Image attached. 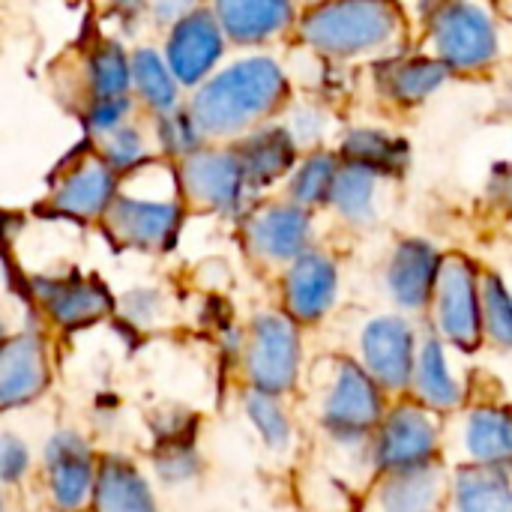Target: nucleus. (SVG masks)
<instances>
[{
    "label": "nucleus",
    "instance_id": "nucleus-13",
    "mask_svg": "<svg viewBox=\"0 0 512 512\" xmlns=\"http://www.w3.org/2000/svg\"><path fill=\"white\" fill-rule=\"evenodd\" d=\"M48 387L45 345L36 333L6 336L0 348V405L6 411L33 402Z\"/></svg>",
    "mask_w": 512,
    "mask_h": 512
},
{
    "label": "nucleus",
    "instance_id": "nucleus-14",
    "mask_svg": "<svg viewBox=\"0 0 512 512\" xmlns=\"http://www.w3.org/2000/svg\"><path fill=\"white\" fill-rule=\"evenodd\" d=\"M444 258L426 240H402L390 258L387 285L402 309H426L438 291Z\"/></svg>",
    "mask_w": 512,
    "mask_h": 512
},
{
    "label": "nucleus",
    "instance_id": "nucleus-7",
    "mask_svg": "<svg viewBox=\"0 0 512 512\" xmlns=\"http://www.w3.org/2000/svg\"><path fill=\"white\" fill-rule=\"evenodd\" d=\"M180 183L195 204L219 213H240L252 192L237 150H198L183 159Z\"/></svg>",
    "mask_w": 512,
    "mask_h": 512
},
{
    "label": "nucleus",
    "instance_id": "nucleus-34",
    "mask_svg": "<svg viewBox=\"0 0 512 512\" xmlns=\"http://www.w3.org/2000/svg\"><path fill=\"white\" fill-rule=\"evenodd\" d=\"M201 126L195 123L192 111H171L159 117V141L171 156H195L201 150Z\"/></svg>",
    "mask_w": 512,
    "mask_h": 512
},
{
    "label": "nucleus",
    "instance_id": "nucleus-29",
    "mask_svg": "<svg viewBox=\"0 0 512 512\" xmlns=\"http://www.w3.org/2000/svg\"><path fill=\"white\" fill-rule=\"evenodd\" d=\"M375 183H378V174H372L369 168L342 162L330 201L348 222L369 225L375 219Z\"/></svg>",
    "mask_w": 512,
    "mask_h": 512
},
{
    "label": "nucleus",
    "instance_id": "nucleus-30",
    "mask_svg": "<svg viewBox=\"0 0 512 512\" xmlns=\"http://www.w3.org/2000/svg\"><path fill=\"white\" fill-rule=\"evenodd\" d=\"M87 81H90L93 102L96 99H123L135 81L132 78V57H126V51L114 42L99 45L90 54Z\"/></svg>",
    "mask_w": 512,
    "mask_h": 512
},
{
    "label": "nucleus",
    "instance_id": "nucleus-10",
    "mask_svg": "<svg viewBox=\"0 0 512 512\" xmlns=\"http://www.w3.org/2000/svg\"><path fill=\"white\" fill-rule=\"evenodd\" d=\"M363 363L381 390H405L414 381V330L399 315L375 318L363 330Z\"/></svg>",
    "mask_w": 512,
    "mask_h": 512
},
{
    "label": "nucleus",
    "instance_id": "nucleus-21",
    "mask_svg": "<svg viewBox=\"0 0 512 512\" xmlns=\"http://www.w3.org/2000/svg\"><path fill=\"white\" fill-rule=\"evenodd\" d=\"M222 30L243 45L264 42L291 24V3L282 0H222L213 6Z\"/></svg>",
    "mask_w": 512,
    "mask_h": 512
},
{
    "label": "nucleus",
    "instance_id": "nucleus-3",
    "mask_svg": "<svg viewBox=\"0 0 512 512\" xmlns=\"http://www.w3.org/2000/svg\"><path fill=\"white\" fill-rule=\"evenodd\" d=\"M432 42L447 69H480L498 54L492 15L477 3H447L432 9Z\"/></svg>",
    "mask_w": 512,
    "mask_h": 512
},
{
    "label": "nucleus",
    "instance_id": "nucleus-8",
    "mask_svg": "<svg viewBox=\"0 0 512 512\" xmlns=\"http://www.w3.org/2000/svg\"><path fill=\"white\" fill-rule=\"evenodd\" d=\"M435 447H438V429L432 417L420 405H399L384 417L378 429L375 462L387 474L417 471L432 465Z\"/></svg>",
    "mask_w": 512,
    "mask_h": 512
},
{
    "label": "nucleus",
    "instance_id": "nucleus-32",
    "mask_svg": "<svg viewBox=\"0 0 512 512\" xmlns=\"http://www.w3.org/2000/svg\"><path fill=\"white\" fill-rule=\"evenodd\" d=\"M483 330L486 336L501 345V348H512V294L507 291L504 279L489 273L483 276Z\"/></svg>",
    "mask_w": 512,
    "mask_h": 512
},
{
    "label": "nucleus",
    "instance_id": "nucleus-22",
    "mask_svg": "<svg viewBox=\"0 0 512 512\" xmlns=\"http://www.w3.org/2000/svg\"><path fill=\"white\" fill-rule=\"evenodd\" d=\"M441 504H444V474L438 465L387 474L378 492L381 512H441Z\"/></svg>",
    "mask_w": 512,
    "mask_h": 512
},
{
    "label": "nucleus",
    "instance_id": "nucleus-28",
    "mask_svg": "<svg viewBox=\"0 0 512 512\" xmlns=\"http://www.w3.org/2000/svg\"><path fill=\"white\" fill-rule=\"evenodd\" d=\"M132 78L138 93L144 96V102L159 111V114H171L177 111V78L168 66V60H162L153 48H138L132 54Z\"/></svg>",
    "mask_w": 512,
    "mask_h": 512
},
{
    "label": "nucleus",
    "instance_id": "nucleus-23",
    "mask_svg": "<svg viewBox=\"0 0 512 512\" xmlns=\"http://www.w3.org/2000/svg\"><path fill=\"white\" fill-rule=\"evenodd\" d=\"M465 447L483 468H512L510 408H474L465 423Z\"/></svg>",
    "mask_w": 512,
    "mask_h": 512
},
{
    "label": "nucleus",
    "instance_id": "nucleus-38",
    "mask_svg": "<svg viewBox=\"0 0 512 512\" xmlns=\"http://www.w3.org/2000/svg\"><path fill=\"white\" fill-rule=\"evenodd\" d=\"M27 465H30V450H27V444L6 432L3 441H0V477H3V483H9V486L18 483V480L24 477Z\"/></svg>",
    "mask_w": 512,
    "mask_h": 512
},
{
    "label": "nucleus",
    "instance_id": "nucleus-9",
    "mask_svg": "<svg viewBox=\"0 0 512 512\" xmlns=\"http://www.w3.org/2000/svg\"><path fill=\"white\" fill-rule=\"evenodd\" d=\"M222 24L213 6H192L168 33L165 60L180 84H201L222 57Z\"/></svg>",
    "mask_w": 512,
    "mask_h": 512
},
{
    "label": "nucleus",
    "instance_id": "nucleus-36",
    "mask_svg": "<svg viewBox=\"0 0 512 512\" xmlns=\"http://www.w3.org/2000/svg\"><path fill=\"white\" fill-rule=\"evenodd\" d=\"M102 159L108 162V168L111 171H132V168H138V162L144 159V138H141V132L135 129V126H120L117 132H111L108 135V141H105V153H102Z\"/></svg>",
    "mask_w": 512,
    "mask_h": 512
},
{
    "label": "nucleus",
    "instance_id": "nucleus-12",
    "mask_svg": "<svg viewBox=\"0 0 512 512\" xmlns=\"http://www.w3.org/2000/svg\"><path fill=\"white\" fill-rule=\"evenodd\" d=\"M180 225L177 201H153L117 195L111 210L105 213V228L117 243L138 249H162L174 240Z\"/></svg>",
    "mask_w": 512,
    "mask_h": 512
},
{
    "label": "nucleus",
    "instance_id": "nucleus-18",
    "mask_svg": "<svg viewBox=\"0 0 512 512\" xmlns=\"http://www.w3.org/2000/svg\"><path fill=\"white\" fill-rule=\"evenodd\" d=\"M114 192H117V171H111L105 159H93L78 165V171H72L57 186L51 207L75 219H96V216L105 219V213L117 198Z\"/></svg>",
    "mask_w": 512,
    "mask_h": 512
},
{
    "label": "nucleus",
    "instance_id": "nucleus-35",
    "mask_svg": "<svg viewBox=\"0 0 512 512\" xmlns=\"http://www.w3.org/2000/svg\"><path fill=\"white\" fill-rule=\"evenodd\" d=\"M198 453L192 441H162L156 453V474L165 483H186L198 474Z\"/></svg>",
    "mask_w": 512,
    "mask_h": 512
},
{
    "label": "nucleus",
    "instance_id": "nucleus-27",
    "mask_svg": "<svg viewBox=\"0 0 512 512\" xmlns=\"http://www.w3.org/2000/svg\"><path fill=\"white\" fill-rule=\"evenodd\" d=\"M342 159L348 165L369 168L378 177L399 174L408 165V144L378 129H354L342 144Z\"/></svg>",
    "mask_w": 512,
    "mask_h": 512
},
{
    "label": "nucleus",
    "instance_id": "nucleus-17",
    "mask_svg": "<svg viewBox=\"0 0 512 512\" xmlns=\"http://www.w3.org/2000/svg\"><path fill=\"white\" fill-rule=\"evenodd\" d=\"M36 294L42 297L48 315L63 330H78L111 312L114 300L96 279H36Z\"/></svg>",
    "mask_w": 512,
    "mask_h": 512
},
{
    "label": "nucleus",
    "instance_id": "nucleus-15",
    "mask_svg": "<svg viewBox=\"0 0 512 512\" xmlns=\"http://www.w3.org/2000/svg\"><path fill=\"white\" fill-rule=\"evenodd\" d=\"M309 216L297 204H270L261 213L249 216L246 240L267 261H297L306 255L309 243Z\"/></svg>",
    "mask_w": 512,
    "mask_h": 512
},
{
    "label": "nucleus",
    "instance_id": "nucleus-1",
    "mask_svg": "<svg viewBox=\"0 0 512 512\" xmlns=\"http://www.w3.org/2000/svg\"><path fill=\"white\" fill-rule=\"evenodd\" d=\"M288 96V78L270 57H246L207 78L189 111L204 135H234L273 114Z\"/></svg>",
    "mask_w": 512,
    "mask_h": 512
},
{
    "label": "nucleus",
    "instance_id": "nucleus-6",
    "mask_svg": "<svg viewBox=\"0 0 512 512\" xmlns=\"http://www.w3.org/2000/svg\"><path fill=\"white\" fill-rule=\"evenodd\" d=\"M300 369V339L294 321L285 315H261L252 324L246 351V372L252 390L279 396L294 387Z\"/></svg>",
    "mask_w": 512,
    "mask_h": 512
},
{
    "label": "nucleus",
    "instance_id": "nucleus-4",
    "mask_svg": "<svg viewBox=\"0 0 512 512\" xmlns=\"http://www.w3.org/2000/svg\"><path fill=\"white\" fill-rule=\"evenodd\" d=\"M321 420L330 435L339 441H360L378 423H384V402L381 387L354 360H339L330 393L321 408Z\"/></svg>",
    "mask_w": 512,
    "mask_h": 512
},
{
    "label": "nucleus",
    "instance_id": "nucleus-25",
    "mask_svg": "<svg viewBox=\"0 0 512 512\" xmlns=\"http://www.w3.org/2000/svg\"><path fill=\"white\" fill-rule=\"evenodd\" d=\"M456 510L512 512V477L507 468H462L456 474Z\"/></svg>",
    "mask_w": 512,
    "mask_h": 512
},
{
    "label": "nucleus",
    "instance_id": "nucleus-20",
    "mask_svg": "<svg viewBox=\"0 0 512 512\" xmlns=\"http://www.w3.org/2000/svg\"><path fill=\"white\" fill-rule=\"evenodd\" d=\"M90 504L93 512H156L147 480L123 456H105L99 462Z\"/></svg>",
    "mask_w": 512,
    "mask_h": 512
},
{
    "label": "nucleus",
    "instance_id": "nucleus-2",
    "mask_svg": "<svg viewBox=\"0 0 512 512\" xmlns=\"http://www.w3.org/2000/svg\"><path fill=\"white\" fill-rule=\"evenodd\" d=\"M396 24V9L387 3H321L303 15L300 33L312 48L330 57H351L390 42Z\"/></svg>",
    "mask_w": 512,
    "mask_h": 512
},
{
    "label": "nucleus",
    "instance_id": "nucleus-39",
    "mask_svg": "<svg viewBox=\"0 0 512 512\" xmlns=\"http://www.w3.org/2000/svg\"><path fill=\"white\" fill-rule=\"evenodd\" d=\"M321 126H324V120H321V114L312 111V108H300V111L294 114V120H291V132H294V138H300V141L318 138V135H321Z\"/></svg>",
    "mask_w": 512,
    "mask_h": 512
},
{
    "label": "nucleus",
    "instance_id": "nucleus-33",
    "mask_svg": "<svg viewBox=\"0 0 512 512\" xmlns=\"http://www.w3.org/2000/svg\"><path fill=\"white\" fill-rule=\"evenodd\" d=\"M246 414H249L252 426L258 429V435H261V441L267 447H273V450L288 447L291 423H288V417H285V411H282L276 396L261 393V390H249L246 393Z\"/></svg>",
    "mask_w": 512,
    "mask_h": 512
},
{
    "label": "nucleus",
    "instance_id": "nucleus-26",
    "mask_svg": "<svg viewBox=\"0 0 512 512\" xmlns=\"http://www.w3.org/2000/svg\"><path fill=\"white\" fill-rule=\"evenodd\" d=\"M414 387L423 405H429L432 411H453L462 402V390L456 384V378L450 375L444 348L438 339H429L420 348L417 357V369H414Z\"/></svg>",
    "mask_w": 512,
    "mask_h": 512
},
{
    "label": "nucleus",
    "instance_id": "nucleus-5",
    "mask_svg": "<svg viewBox=\"0 0 512 512\" xmlns=\"http://www.w3.org/2000/svg\"><path fill=\"white\" fill-rule=\"evenodd\" d=\"M483 279L465 258H447L441 267L435 309L441 333L462 351H474L483 339Z\"/></svg>",
    "mask_w": 512,
    "mask_h": 512
},
{
    "label": "nucleus",
    "instance_id": "nucleus-31",
    "mask_svg": "<svg viewBox=\"0 0 512 512\" xmlns=\"http://www.w3.org/2000/svg\"><path fill=\"white\" fill-rule=\"evenodd\" d=\"M339 159L330 153H315L309 156L291 177V198L297 207H312L324 204L333 198V186L339 177Z\"/></svg>",
    "mask_w": 512,
    "mask_h": 512
},
{
    "label": "nucleus",
    "instance_id": "nucleus-37",
    "mask_svg": "<svg viewBox=\"0 0 512 512\" xmlns=\"http://www.w3.org/2000/svg\"><path fill=\"white\" fill-rule=\"evenodd\" d=\"M132 102L129 96L123 99H96L90 102V111H87V126L96 132V135H111L117 132L120 126H126V114H129Z\"/></svg>",
    "mask_w": 512,
    "mask_h": 512
},
{
    "label": "nucleus",
    "instance_id": "nucleus-11",
    "mask_svg": "<svg viewBox=\"0 0 512 512\" xmlns=\"http://www.w3.org/2000/svg\"><path fill=\"white\" fill-rule=\"evenodd\" d=\"M45 471L51 498L60 512H75L93 501L99 465L78 432H57L45 444Z\"/></svg>",
    "mask_w": 512,
    "mask_h": 512
},
{
    "label": "nucleus",
    "instance_id": "nucleus-16",
    "mask_svg": "<svg viewBox=\"0 0 512 512\" xmlns=\"http://www.w3.org/2000/svg\"><path fill=\"white\" fill-rule=\"evenodd\" d=\"M336 288H339V273L336 264L321 255V252H306L303 258H297L285 276V303H288V315L294 321H321L333 300H336Z\"/></svg>",
    "mask_w": 512,
    "mask_h": 512
},
{
    "label": "nucleus",
    "instance_id": "nucleus-19",
    "mask_svg": "<svg viewBox=\"0 0 512 512\" xmlns=\"http://www.w3.org/2000/svg\"><path fill=\"white\" fill-rule=\"evenodd\" d=\"M252 189L288 174L297 159V138L288 126H264L234 147Z\"/></svg>",
    "mask_w": 512,
    "mask_h": 512
},
{
    "label": "nucleus",
    "instance_id": "nucleus-24",
    "mask_svg": "<svg viewBox=\"0 0 512 512\" xmlns=\"http://www.w3.org/2000/svg\"><path fill=\"white\" fill-rule=\"evenodd\" d=\"M447 72L450 69L432 57H399L381 66L378 84L390 99L402 105H417L447 81Z\"/></svg>",
    "mask_w": 512,
    "mask_h": 512
}]
</instances>
